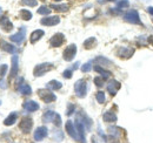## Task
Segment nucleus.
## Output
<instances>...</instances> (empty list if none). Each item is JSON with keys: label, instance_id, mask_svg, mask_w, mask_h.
<instances>
[{"label": "nucleus", "instance_id": "nucleus-5", "mask_svg": "<svg viewBox=\"0 0 153 143\" xmlns=\"http://www.w3.org/2000/svg\"><path fill=\"white\" fill-rule=\"evenodd\" d=\"M76 54V45H70L68 47L65 48L64 53H62V57L65 61H72L74 59Z\"/></svg>", "mask_w": 153, "mask_h": 143}, {"label": "nucleus", "instance_id": "nucleus-19", "mask_svg": "<svg viewBox=\"0 0 153 143\" xmlns=\"http://www.w3.org/2000/svg\"><path fill=\"white\" fill-rule=\"evenodd\" d=\"M102 119H104V121H105V122H108V123H113V122H117V120H118V117H117L115 113L111 111V110L106 111V113L104 114Z\"/></svg>", "mask_w": 153, "mask_h": 143}, {"label": "nucleus", "instance_id": "nucleus-36", "mask_svg": "<svg viewBox=\"0 0 153 143\" xmlns=\"http://www.w3.org/2000/svg\"><path fill=\"white\" fill-rule=\"evenodd\" d=\"M54 125H57V127H60L61 125V117H60V115L56 113V116H54V119H53V121H52Z\"/></svg>", "mask_w": 153, "mask_h": 143}, {"label": "nucleus", "instance_id": "nucleus-13", "mask_svg": "<svg viewBox=\"0 0 153 143\" xmlns=\"http://www.w3.org/2000/svg\"><path fill=\"white\" fill-rule=\"evenodd\" d=\"M18 62H19V57H18V55L14 54L12 56V68H11V74H10L11 79L16 77L18 74V71H19V63Z\"/></svg>", "mask_w": 153, "mask_h": 143}, {"label": "nucleus", "instance_id": "nucleus-2", "mask_svg": "<svg viewBox=\"0 0 153 143\" xmlns=\"http://www.w3.org/2000/svg\"><path fill=\"white\" fill-rule=\"evenodd\" d=\"M39 97L45 102V103H51L57 100V96L48 89H39L38 90Z\"/></svg>", "mask_w": 153, "mask_h": 143}, {"label": "nucleus", "instance_id": "nucleus-32", "mask_svg": "<svg viewBox=\"0 0 153 143\" xmlns=\"http://www.w3.org/2000/svg\"><path fill=\"white\" fill-rule=\"evenodd\" d=\"M118 8H120V10H123V8H126V7H128L130 6V2H128V0H120L119 2H118Z\"/></svg>", "mask_w": 153, "mask_h": 143}, {"label": "nucleus", "instance_id": "nucleus-37", "mask_svg": "<svg viewBox=\"0 0 153 143\" xmlns=\"http://www.w3.org/2000/svg\"><path fill=\"white\" fill-rule=\"evenodd\" d=\"M22 2H24L25 5H27V6H31V7H34V6H37V4H38L37 0H22Z\"/></svg>", "mask_w": 153, "mask_h": 143}, {"label": "nucleus", "instance_id": "nucleus-24", "mask_svg": "<svg viewBox=\"0 0 153 143\" xmlns=\"http://www.w3.org/2000/svg\"><path fill=\"white\" fill-rule=\"evenodd\" d=\"M94 71L98 72V73H99V74H100V75H101L104 79H107V77H110V76L112 75V73H111V72L105 71L102 67H100V66H98V65H97L96 67H94Z\"/></svg>", "mask_w": 153, "mask_h": 143}, {"label": "nucleus", "instance_id": "nucleus-11", "mask_svg": "<svg viewBox=\"0 0 153 143\" xmlns=\"http://www.w3.org/2000/svg\"><path fill=\"white\" fill-rule=\"evenodd\" d=\"M25 36H26V28L25 27H21L19 29V32L16 33V34H13V35H11L10 39H11V41H13L16 43H21L24 41Z\"/></svg>", "mask_w": 153, "mask_h": 143}, {"label": "nucleus", "instance_id": "nucleus-21", "mask_svg": "<svg viewBox=\"0 0 153 143\" xmlns=\"http://www.w3.org/2000/svg\"><path fill=\"white\" fill-rule=\"evenodd\" d=\"M44 34H45V32L42 31V29H36L32 34H31V43H36L38 40H40V38L41 36H44Z\"/></svg>", "mask_w": 153, "mask_h": 143}, {"label": "nucleus", "instance_id": "nucleus-43", "mask_svg": "<svg viewBox=\"0 0 153 143\" xmlns=\"http://www.w3.org/2000/svg\"><path fill=\"white\" fill-rule=\"evenodd\" d=\"M92 143H97L96 142V139H94V137H92Z\"/></svg>", "mask_w": 153, "mask_h": 143}, {"label": "nucleus", "instance_id": "nucleus-7", "mask_svg": "<svg viewBox=\"0 0 153 143\" xmlns=\"http://www.w3.org/2000/svg\"><path fill=\"white\" fill-rule=\"evenodd\" d=\"M65 128H66V131H67V134L72 137V139H74L76 141H79V136H78V131H76V125H73V122L72 121H67L66 122V125H65Z\"/></svg>", "mask_w": 153, "mask_h": 143}, {"label": "nucleus", "instance_id": "nucleus-40", "mask_svg": "<svg viewBox=\"0 0 153 143\" xmlns=\"http://www.w3.org/2000/svg\"><path fill=\"white\" fill-rule=\"evenodd\" d=\"M147 41H149V42H150V43L153 46V35L149 36V38H147Z\"/></svg>", "mask_w": 153, "mask_h": 143}, {"label": "nucleus", "instance_id": "nucleus-20", "mask_svg": "<svg viewBox=\"0 0 153 143\" xmlns=\"http://www.w3.org/2000/svg\"><path fill=\"white\" fill-rule=\"evenodd\" d=\"M17 119H18V114L17 113H11L5 120H4V125H12L16 123V121H17Z\"/></svg>", "mask_w": 153, "mask_h": 143}, {"label": "nucleus", "instance_id": "nucleus-16", "mask_svg": "<svg viewBox=\"0 0 153 143\" xmlns=\"http://www.w3.org/2000/svg\"><path fill=\"white\" fill-rule=\"evenodd\" d=\"M119 89H120V82H118L117 80H111V81L107 83V91H108L112 96H114Z\"/></svg>", "mask_w": 153, "mask_h": 143}, {"label": "nucleus", "instance_id": "nucleus-42", "mask_svg": "<svg viewBox=\"0 0 153 143\" xmlns=\"http://www.w3.org/2000/svg\"><path fill=\"white\" fill-rule=\"evenodd\" d=\"M107 1H115V0H99L100 4H104V2H107Z\"/></svg>", "mask_w": 153, "mask_h": 143}, {"label": "nucleus", "instance_id": "nucleus-3", "mask_svg": "<svg viewBox=\"0 0 153 143\" xmlns=\"http://www.w3.org/2000/svg\"><path fill=\"white\" fill-rule=\"evenodd\" d=\"M53 68V65L52 63H48V62H45V63H40V65H37L34 71H33V74L34 76H42L44 74L48 73Z\"/></svg>", "mask_w": 153, "mask_h": 143}, {"label": "nucleus", "instance_id": "nucleus-14", "mask_svg": "<svg viewBox=\"0 0 153 143\" xmlns=\"http://www.w3.org/2000/svg\"><path fill=\"white\" fill-rule=\"evenodd\" d=\"M48 130H47V128L46 127H38L37 129H36V131H34V140L36 141H41V140H44L46 136H47V133Z\"/></svg>", "mask_w": 153, "mask_h": 143}, {"label": "nucleus", "instance_id": "nucleus-23", "mask_svg": "<svg viewBox=\"0 0 153 143\" xmlns=\"http://www.w3.org/2000/svg\"><path fill=\"white\" fill-rule=\"evenodd\" d=\"M17 88H18V90H19L22 95H31L32 94V88L28 85H26V83L20 85L19 87H17Z\"/></svg>", "mask_w": 153, "mask_h": 143}, {"label": "nucleus", "instance_id": "nucleus-25", "mask_svg": "<svg viewBox=\"0 0 153 143\" xmlns=\"http://www.w3.org/2000/svg\"><path fill=\"white\" fill-rule=\"evenodd\" d=\"M51 8L52 10H56V11H59V12H66L68 8H70V6L67 5V4H60V5H51Z\"/></svg>", "mask_w": 153, "mask_h": 143}, {"label": "nucleus", "instance_id": "nucleus-10", "mask_svg": "<svg viewBox=\"0 0 153 143\" xmlns=\"http://www.w3.org/2000/svg\"><path fill=\"white\" fill-rule=\"evenodd\" d=\"M64 40H65L64 34H61V33H57V34H54V35L51 38V40H50V45H51L52 47L57 48V47H60V46L62 45Z\"/></svg>", "mask_w": 153, "mask_h": 143}, {"label": "nucleus", "instance_id": "nucleus-18", "mask_svg": "<svg viewBox=\"0 0 153 143\" xmlns=\"http://www.w3.org/2000/svg\"><path fill=\"white\" fill-rule=\"evenodd\" d=\"M24 109L26 111H30V113H33V111H37L39 109V105L36 101H26L24 103Z\"/></svg>", "mask_w": 153, "mask_h": 143}, {"label": "nucleus", "instance_id": "nucleus-26", "mask_svg": "<svg viewBox=\"0 0 153 143\" xmlns=\"http://www.w3.org/2000/svg\"><path fill=\"white\" fill-rule=\"evenodd\" d=\"M97 45V39L96 38H88L85 42H84V46L85 48H93Z\"/></svg>", "mask_w": 153, "mask_h": 143}, {"label": "nucleus", "instance_id": "nucleus-6", "mask_svg": "<svg viewBox=\"0 0 153 143\" xmlns=\"http://www.w3.org/2000/svg\"><path fill=\"white\" fill-rule=\"evenodd\" d=\"M32 127H33V120L31 117H27V116L26 117H22V120H21V122H20L19 125V128L22 130V133L28 134L31 131Z\"/></svg>", "mask_w": 153, "mask_h": 143}, {"label": "nucleus", "instance_id": "nucleus-4", "mask_svg": "<svg viewBox=\"0 0 153 143\" xmlns=\"http://www.w3.org/2000/svg\"><path fill=\"white\" fill-rule=\"evenodd\" d=\"M124 19L130 22V24H134V25H138L140 24V17H139V13L135 11V10H130L125 13Z\"/></svg>", "mask_w": 153, "mask_h": 143}, {"label": "nucleus", "instance_id": "nucleus-38", "mask_svg": "<svg viewBox=\"0 0 153 143\" xmlns=\"http://www.w3.org/2000/svg\"><path fill=\"white\" fill-rule=\"evenodd\" d=\"M74 109H76L74 105L70 103V105H68V107H67V110H66V115H67V116L72 115V114H73V111H74Z\"/></svg>", "mask_w": 153, "mask_h": 143}, {"label": "nucleus", "instance_id": "nucleus-17", "mask_svg": "<svg viewBox=\"0 0 153 143\" xmlns=\"http://www.w3.org/2000/svg\"><path fill=\"white\" fill-rule=\"evenodd\" d=\"M0 48H1L2 51H5V52L11 53V54L17 52V48H16L12 43H8V42H6V41H4V40H0Z\"/></svg>", "mask_w": 153, "mask_h": 143}, {"label": "nucleus", "instance_id": "nucleus-28", "mask_svg": "<svg viewBox=\"0 0 153 143\" xmlns=\"http://www.w3.org/2000/svg\"><path fill=\"white\" fill-rule=\"evenodd\" d=\"M94 61L98 62V66H102V65H112V62H111L110 60H107L106 57H104V56H98Z\"/></svg>", "mask_w": 153, "mask_h": 143}, {"label": "nucleus", "instance_id": "nucleus-33", "mask_svg": "<svg viewBox=\"0 0 153 143\" xmlns=\"http://www.w3.org/2000/svg\"><path fill=\"white\" fill-rule=\"evenodd\" d=\"M7 65H0V81L2 80V77L5 76V74H6V72H7Z\"/></svg>", "mask_w": 153, "mask_h": 143}, {"label": "nucleus", "instance_id": "nucleus-9", "mask_svg": "<svg viewBox=\"0 0 153 143\" xmlns=\"http://www.w3.org/2000/svg\"><path fill=\"white\" fill-rule=\"evenodd\" d=\"M118 56L121 59H130L134 54V48H130V47H120L118 49Z\"/></svg>", "mask_w": 153, "mask_h": 143}, {"label": "nucleus", "instance_id": "nucleus-39", "mask_svg": "<svg viewBox=\"0 0 153 143\" xmlns=\"http://www.w3.org/2000/svg\"><path fill=\"white\" fill-rule=\"evenodd\" d=\"M72 74H73L72 69H66V71H64V73H62V76L65 79H71L72 77Z\"/></svg>", "mask_w": 153, "mask_h": 143}, {"label": "nucleus", "instance_id": "nucleus-15", "mask_svg": "<svg viewBox=\"0 0 153 143\" xmlns=\"http://www.w3.org/2000/svg\"><path fill=\"white\" fill-rule=\"evenodd\" d=\"M59 22H60V18L58 15L47 17V18H44L40 20V24L44 25V26H54V25H58Z\"/></svg>", "mask_w": 153, "mask_h": 143}, {"label": "nucleus", "instance_id": "nucleus-12", "mask_svg": "<svg viewBox=\"0 0 153 143\" xmlns=\"http://www.w3.org/2000/svg\"><path fill=\"white\" fill-rule=\"evenodd\" d=\"M0 27L5 31V32H10L13 29V24L11 22V20L5 17V15H1L0 17Z\"/></svg>", "mask_w": 153, "mask_h": 143}, {"label": "nucleus", "instance_id": "nucleus-46", "mask_svg": "<svg viewBox=\"0 0 153 143\" xmlns=\"http://www.w3.org/2000/svg\"><path fill=\"white\" fill-rule=\"evenodd\" d=\"M0 105H1V101H0Z\"/></svg>", "mask_w": 153, "mask_h": 143}, {"label": "nucleus", "instance_id": "nucleus-22", "mask_svg": "<svg viewBox=\"0 0 153 143\" xmlns=\"http://www.w3.org/2000/svg\"><path fill=\"white\" fill-rule=\"evenodd\" d=\"M61 87H62V83L57 81V80H52L47 83V89L50 90H59Z\"/></svg>", "mask_w": 153, "mask_h": 143}, {"label": "nucleus", "instance_id": "nucleus-27", "mask_svg": "<svg viewBox=\"0 0 153 143\" xmlns=\"http://www.w3.org/2000/svg\"><path fill=\"white\" fill-rule=\"evenodd\" d=\"M54 116H56V113L52 111V110H48V111H46L45 115H44V121H45V122H52L53 119H54Z\"/></svg>", "mask_w": 153, "mask_h": 143}, {"label": "nucleus", "instance_id": "nucleus-1", "mask_svg": "<svg viewBox=\"0 0 153 143\" xmlns=\"http://www.w3.org/2000/svg\"><path fill=\"white\" fill-rule=\"evenodd\" d=\"M74 91L78 97H85L87 94V85L85 80H78L74 85Z\"/></svg>", "mask_w": 153, "mask_h": 143}, {"label": "nucleus", "instance_id": "nucleus-8", "mask_svg": "<svg viewBox=\"0 0 153 143\" xmlns=\"http://www.w3.org/2000/svg\"><path fill=\"white\" fill-rule=\"evenodd\" d=\"M76 131H78L79 141L81 143H85L86 142V139H85V125H82V122L79 119H76Z\"/></svg>", "mask_w": 153, "mask_h": 143}, {"label": "nucleus", "instance_id": "nucleus-35", "mask_svg": "<svg viewBox=\"0 0 153 143\" xmlns=\"http://www.w3.org/2000/svg\"><path fill=\"white\" fill-rule=\"evenodd\" d=\"M91 69H92L91 62H87V63H85V65L81 66V72H84V73H87V72H90Z\"/></svg>", "mask_w": 153, "mask_h": 143}, {"label": "nucleus", "instance_id": "nucleus-45", "mask_svg": "<svg viewBox=\"0 0 153 143\" xmlns=\"http://www.w3.org/2000/svg\"><path fill=\"white\" fill-rule=\"evenodd\" d=\"M56 1H60V0H56Z\"/></svg>", "mask_w": 153, "mask_h": 143}, {"label": "nucleus", "instance_id": "nucleus-44", "mask_svg": "<svg viewBox=\"0 0 153 143\" xmlns=\"http://www.w3.org/2000/svg\"><path fill=\"white\" fill-rule=\"evenodd\" d=\"M0 12H1V7H0Z\"/></svg>", "mask_w": 153, "mask_h": 143}, {"label": "nucleus", "instance_id": "nucleus-29", "mask_svg": "<svg viewBox=\"0 0 153 143\" xmlns=\"http://www.w3.org/2000/svg\"><path fill=\"white\" fill-rule=\"evenodd\" d=\"M20 15H21V18L24 19V20H26V21L32 19V13H31L28 10H21Z\"/></svg>", "mask_w": 153, "mask_h": 143}, {"label": "nucleus", "instance_id": "nucleus-41", "mask_svg": "<svg viewBox=\"0 0 153 143\" xmlns=\"http://www.w3.org/2000/svg\"><path fill=\"white\" fill-rule=\"evenodd\" d=\"M147 12H149L150 14H152V15H153V7H149V8H147Z\"/></svg>", "mask_w": 153, "mask_h": 143}, {"label": "nucleus", "instance_id": "nucleus-30", "mask_svg": "<svg viewBox=\"0 0 153 143\" xmlns=\"http://www.w3.org/2000/svg\"><path fill=\"white\" fill-rule=\"evenodd\" d=\"M51 8H48V7H46V6H41V7H39L38 10V13L39 14H42V15H48L50 13H51Z\"/></svg>", "mask_w": 153, "mask_h": 143}, {"label": "nucleus", "instance_id": "nucleus-34", "mask_svg": "<svg viewBox=\"0 0 153 143\" xmlns=\"http://www.w3.org/2000/svg\"><path fill=\"white\" fill-rule=\"evenodd\" d=\"M104 77H101V76H97L96 79H94V83H96V86L98 87H102L104 86Z\"/></svg>", "mask_w": 153, "mask_h": 143}, {"label": "nucleus", "instance_id": "nucleus-31", "mask_svg": "<svg viewBox=\"0 0 153 143\" xmlns=\"http://www.w3.org/2000/svg\"><path fill=\"white\" fill-rule=\"evenodd\" d=\"M96 99L98 103H104L105 102V94L102 91H98L96 94Z\"/></svg>", "mask_w": 153, "mask_h": 143}]
</instances>
